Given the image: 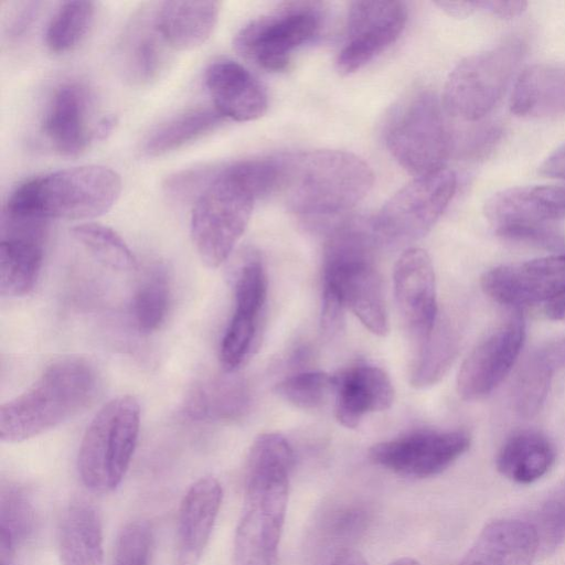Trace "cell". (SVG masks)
<instances>
[{
    "mask_svg": "<svg viewBox=\"0 0 565 565\" xmlns=\"http://www.w3.org/2000/svg\"><path fill=\"white\" fill-rule=\"evenodd\" d=\"M248 401L243 381L233 376L213 377L191 388L184 402V412L193 420H232L244 414Z\"/></svg>",
    "mask_w": 565,
    "mask_h": 565,
    "instance_id": "f1b7e54d",
    "label": "cell"
},
{
    "mask_svg": "<svg viewBox=\"0 0 565 565\" xmlns=\"http://www.w3.org/2000/svg\"><path fill=\"white\" fill-rule=\"evenodd\" d=\"M539 551L530 521L498 520L484 526L460 565H532Z\"/></svg>",
    "mask_w": 565,
    "mask_h": 565,
    "instance_id": "7402d4cb",
    "label": "cell"
},
{
    "mask_svg": "<svg viewBox=\"0 0 565 565\" xmlns=\"http://www.w3.org/2000/svg\"><path fill=\"white\" fill-rule=\"evenodd\" d=\"M458 344L459 338L455 328L448 321L438 319L428 337L419 342L411 369V384L417 388L436 384L456 359Z\"/></svg>",
    "mask_w": 565,
    "mask_h": 565,
    "instance_id": "1f68e13d",
    "label": "cell"
},
{
    "mask_svg": "<svg viewBox=\"0 0 565 565\" xmlns=\"http://www.w3.org/2000/svg\"><path fill=\"white\" fill-rule=\"evenodd\" d=\"M548 318L565 322V292L544 306Z\"/></svg>",
    "mask_w": 565,
    "mask_h": 565,
    "instance_id": "f907efd6",
    "label": "cell"
},
{
    "mask_svg": "<svg viewBox=\"0 0 565 565\" xmlns=\"http://www.w3.org/2000/svg\"><path fill=\"white\" fill-rule=\"evenodd\" d=\"M381 244L369 218H348L329 234L323 249V286L373 334L388 332L382 281L373 259Z\"/></svg>",
    "mask_w": 565,
    "mask_h": 565,
    "instance_id": "5b68a950",
    "label": "cell"
},
{
    "mask_svg": "<svg viewBox=\"0 0 565 565\" xmlns=\"http://www.w3.org/2000/svg\"><path fill=\"white\" fill-rule=\"evenodd\" d=\"M469 446L470 436L463 430L419 429L373 445L369 457L396 475L428 478L446 470Z\"/></svg>",
    "mask_w": 565,
    "mask_h": 565,
    "instance_id": "7c38bea8",
    "label": "cell"
},
{
    "mask_svg": "<svg viewBox=\"0 0 565 565\" xmlns=\"http://www.w3.org/2000/svg\"><path fill=\"white\" fill-rule=\"evenodd\" d=\"M0 565H15L14 563H0Z\"/></svg>",
    "mask_w": 565,
    "mask_h": 565,
    "instance_id": "db71d44e",
    "label": "cell"
},
{
    "mask_svg": "<svg viewBox=\"0 0 565 565\" xmlns=\"http://www.w3.org/2000/svg\"><path fill=\"white\" fill-rule=\"evenodd\" d=\"M61 565H102L103 529L96 509L77 500L63 512L58 526Z\"/></svg>",
    "mask_w": 565,
    "mask_h": 565,
    "instance_id": "d4e9b609",
    "label": "cell"
},
{
    "mask_svg": "<svg viewBox=\"0 0 565 565\" xmlns=\"http://www.w3.org/2000/svg\"><path fill=\"white\" fill-rule=\"evenodd\" d=\"M525 339L520 310L497 326L468 354L457 377V391L465 401H478L492 393L509 375Z\"/></svg>",
    "mask_w": 565,
    "mask_h": 565,
    "instance_id": "5bb4252c",
    "label": "cell"
},
{
    "mask_svg": "<svg viewBox=\"0 0 565 565\" xmlns=\"http://www.w3.org/2000/svg\"><path fill=\"white\" fill-rule=\"evenodd\" d=\"M374 175L360 157L342 150H311L278 157V183L288 209L308 218H328L356 206Z\"/></svg>",
    "mask_w": 565,
    "mask_h": 565,
    "instance_id": "7a4b0ae2",
    "label": "cell"
},
{
    "mask_svg": "<svg viewBox=\"0 0 565 565\" xmlns=\"http://www.w3.org/2000/svg\"><path fill=\"white\" fill-rule=\"evenodd\" d=\"M531 523L536 530L542 553H551L562 545L565 542V489L550 497Z\"/></svg>",
    "mask_w": 565,
    "mask_h": 565,
    "instance_id": "f35d334b",
    "label": "cell"
},
{
    "mask_svg": "<svg viewBox=\"0 0 565 565\" xmlns=\"http://www.w3.org/2000/svg\"><path fill=\"white\" fill-rule=\"evenodd\" d=\"M204 82L214 108L225 119L250 121L267 111L266 89L246 67L235 61L211 63L205 71Z\"/></svg>",
    "mask_w": 565,
    "mask_h": 565,
    "instance_id": "d6986e66",
    "label": "cell"
},
{
    "mask_svg": "<svg viewBox=\"0 0 565 565\" xmlns=\"http://www.w3.org/2000/svg\"><path fill=\"white\" fill-rule=\"evenodd\" d=\"M481 287L491 299L515 310L545 306L565 292V252L494 267L483 274Z\"/></svg>",
    "mask_w": 565,
    "mask_h": 565,
    "instance_id": "9a60e30c",
    "label": "cell"
},
{
    "mask_svg": "<svg viewBox=\"0 0 565 565\" xmlns=\"http://www.w3.org/2000/svg\"><path fill=\"white\" fill-rule=\"evenodd\" d=\"M345 309L342 299L334 290L322 287L320 326L326 337L332 338L341 331Z\"/></svg>",
    "mask_w": 565,
    "mask_h": 565,
    "instance_id": "7bdbcfd3",
    "label": "cell"
},
{
    "mask_svg": "<svg viewBox=\"0 0 565 565\" xmlns=\"http://www.w3.org/2000/svg\"><path fill=\"white\" fill-rule=\"evenodd\" d=\"M294 451L278 433L253 441L245 466V498L233 545L234 565H278Z\"/></svg>",
    "mask_w": 565,
    "mask_h": 565,
    "instance_id": "6da1fadb",
    "label": "cell"
},
{
    "mask_svg": "<svg viewBox=\"0 0 565 565\" xmlns=\"http://www.w3.org/2000/svg\"><path fill=\"white\" fill-rule=\"evenodd\" d=\"M218 14L217 1H164L154 10V23L169 47L191 50L211 36Z\"/></svg>",
    "mask_w": 565,
    "mask_h": 565,
    "instance_id": "cb8c5ba5",
    "label": "cell"
},
{
    "mask_svg": "<svg viewBox=\"0 0 565 565\" xmlns=\"http://www.w3.org/2000/svg\"><path fill=\"white\" fill-rule=\"evenodd\" d=\"M267 298V276L260 258L248 255L237 269L234 282V311L228 326L255 332Z\"/></svg>",
    "mask_w": 565,
    "mask_h": 565,
    "instance_id": "4dcf8cb0",
    "label": "cell"
},
{
    "mask_svg": "<svg viewBox=\"0 0 565 565\" xmlns=\"http://www.w3.org/2000/svg\"><path fill=\"white\" fill-rule=\"evenodd\" d=\"M479 11L501 19H510L520 15L527 7L524 1H478Z\"/></svg>",
    "mask_w": 565,
    "mask_h": 565,
    "instance_id": "f6af8a7d",
    "label": "cell"
},
{
    "mask_svg": "<svg viewBox=\"0 0 565 565\" xmlns=\"http://www.w3.org/2000/svg\"><path fill=\"white\" fill-rule=\"evenodd\" d=\"M34 510L23 489L9 484L0 492V561H12L32 532Z\"/></svg>",
    "mask_w": 565,
    "mask_h": 565,
    "instance_id": "836d02e7",
    "label": "cell"
},
{
    "mask_svg": "<svg viewBox=\"0 0 565 565\" xmlns=\"http://www.w3.org/2000/svg\"><path fill=\"white\" fill-rule=\"evenodd\" d=\"M116 125V118L114 116H105L103 117L95 126H94V140H104L111 134L114 127Z\"/></svg>",
    "mask_w": 565,
    "mask_h": 565,
    "instance_id": "816d5d0a",
    "label": "cell"
},
{
    "mask_svg": "<svg viewBox=\"0 0 565 565\" xmlns=\"http://www.w3.org/2000/svg\"><path fill=\"white\" fill-rule=\"evenodd\" d=\"M334 415L347 428L359 426L370 413L386 411L394 399V388L381 367L358 363L334 375Z\"/></svg>",
    "mask_w": 565,
    "mask_h": 565,
    "instance_id": "ffe728a7",
    "label": "cell"
},
{
    "mask_svg": "<svg viewBox=\"0 0 565 565\" xmlns=\"http://www.w3.org/2000/svg\"><path fill=\"white\" fill-rule=\"evenodd\" d=\"M552 441L536 430H521L511 435L497 456V468L509 480L529 484L545 476L555 462Z\"/></svg>",
    "mask_w": 565,
    "mask_h": 565,
    "instance_id": "4316f807",
    "label": "cell"
},
{
    "mask_svg": "<svg viewBox=\"0 0 565 565\" xmlns=\"http://www.w3.org/2000/svg\"><path fill=\"white\" fill-rule=\"evenodd\" d=\"M543 175L565 180V142L548 154L539 167Z\"/></svg>",
    "mask_w": 565,
    "mask_h": 565,
    "instance_id": "bcb514c9",
    "label": "cell"
},
{
    "mask_svg": "<svg viewBox=\"0 0 565 565\" xmlns=\"http://www.w3.org/2000/svg\"><path fill=\"white\" fill-rule=\"evenodd\" d=\"M554 370L536 351L521 366L516 374L512 398L516 412L532 417L542 408L552 382Z\"/></svg>",
    "mask_w": 565,
    "mask_h": 565,
    "instance_id": "8d00e7d4",
    "label": "cell"
},
{
    "mask_svg": "<svg viewBox=\"0 0 565 565\" xmlns=\"http://www.w3.org/2000/svg\"><path fill=\"white\" fill-rule=\"evenodd\" d=\"M537 352L554 372L565 367V338L546 343Z\"/></svg>",
    "mask_w": 565,
    "mask_h": 565,
    "instance_id": "7dc6e473",
    "label": "cell"
},
{
    "mask_svg": "<svg viewBox=\"0 0 565 565\" xmlns=\"http://www.w3.org/2000/svg\"><path fill=\"white\" fill-rule=\"evenodd\" d=\"M456 186L455 173L445 168L399 189L372 218L380 243H408L424 236L449 205Z\"/></svg>",
    "mask_w": 565,
    "mask_h": 565,
    "instance_id": "8fae6325",
    "label": "cell"
},
{
    "mask_svg": "<svg viewBox=\"0 0 565 565\" xmlns=\"http://www.w3.org/2000/svg\"><path fill=\"white\" fill-rule=\"evenodd\" d=\"M171 300L170 281L163 266L150 268L131 300V316L137 330L149 334L166 321Z\"/></svg>",
    "mask_w": 565,
    "mask_h": 565,
    "instance_id": "d6a6232c",
    "label": "cell"
},
{
    "mask_svg": "<svg viewBox=\"0 0 565 565\" xmlns=\"http://www.w3.org/2000/svg\"><path fill=\"white\" fill-rule=\"evenodd\" d=\"M95 15L92 1H66L53 13L46 31L45 43L55 53L72 50L86 36Z\"/></svg>",
    "mask_w": 565,
    "mask_h": 565,
    "instance_id": "e575fe53",
    "label": "cell"
},
{
    "mask_svg": "<svg viewBox=\"0 0 565 565\" xmlns=\"http://www.w3.org/2000/svg\"><path fill=\"white\" fill-rule=\"evenodd\" d=\"M497 234L511 242L521 243L555 253L565 252V236L550 224L513 225L495 230Z\"/></svg>",
    "mask_w": 565,
    "mask_h": 565,
    "instance_id": "b9f144b4",
    "label": "cell"
},
{
    "mask_svg": "<svg viewBox=\"0 0 565 565\" xmlns=\"http://www.w3.org/2000/svg\"><path fill=\"white\" fill-rule=\"evenodd\" d=\"M166 43L154 23V11L141 14L128 28L121 58L124 72L136 84L157 79L167 62Z\"/></svg>",
    "mask_w": 565,
    "mask_h": 565,
    "instance_id": "83f0119b",
    "label": "cell"
},
{
    "mask_svg": "<svg viewBox=\"0 0 565 565\" xmlns=\"http://www.w3.org/2000/svg\"><path fill=\"white\" fill-rule=\"evenodd\" d=\"M42 262V233L9 231L0 244L1 296L28 295L36 284Z\"/></svg>",
    "mask_w": 565,
    "mask_h": 565,
    "instance_id": "484cf974",
    "label": "cell"
},
{
    "mask_svg": "<svg viewBox=\"0 0 565 565\" xmlns=\"http://www.w3.org/2000/svg\"><path fill=\"white\" fill-rule=\"evenodd\" d=\"M90 97L87 87L66 82L55 88L42 121L44 136L58 153L76 156L94 140L88 126Z\"/></svg>",
    "mask_w": 565,
    "mask_h": 565,
    "instance_id": "44dd1931",
    "label": "cell"
},
{
    "mask_svg": "<svg viewBox=\"0 0 565 565\" xmlns=\"http://www.w3.org/2000/svg\"><path fill=\"white\" fill-rule=\"evenodd\" d=\"M275 392L299 408H317L334 392V375L321 371L300 372L278 382Z\"/></svg>",
    "mask_w": 565,
    "mask_h": 565,
    "instance_id": "74e56055",
    "label": "cell"
},
{
    "mask_svg": "<svg viewBox=\"0 0 565 565\" xmlns=\"http://www.w3.org/2000/svg\"><path fill=\"white\" fill-rule=\"evenodd\" d=\"M97 386L96 370L88 361H53L24 392L1 405V441L21 443L63 424L90 404Z\"/></svg>",
    "mask_w": 565,
    "mask_h": 565,
    "instance_id": "3957f363",
    "label": "cell"
},
{
    "mask_svg": "<svg viewBox=\"0 0 565 565\" xmlns=\"http://www.w3.org/2000/svg\"><path fill=\"white\" fill-rule=\"evenodd\" d=\"M323 12L318 2H285L246 23L234 38L235 50L257 66L285 70L292 54L318 35Z\"/></svg>",
    "mask_w": 565,
    "mask_h": 565,
    "instance_id": "30bf717a",
    "label": "cell"
},
{
    "mask_svg": "<svg viewBox=\"0 0 565 565\" xmlns=\"http://www.w3.org/2000/svg\"><path fill=\"white\" fill-rule=\"evenodd\" d=\"M218 169L215 166H201L178 171L166 179L164 191L174 199L195 202L213 181Z\"/></svg>",
    "mask_w": 565,
    "mask_h": 565,
    "instance_id": "60d3db41",
    "label": "cell"
},
{
    "mask_svg": "<svg viewBox=\"0 0 565 565\" xmlns=\"http://www.w3.org/2000/svg\"><path fill=\"white\" fill-rule=\"evenodd\" d=\"M510 109L527 118L565 116V68L543 63L524 68L513 85Z\"/></svg>",
    "mask_w": 565,
    "mask_h": 565,
    "instance_id": "603a6c76",
    "label": "cell"
},
{
    "mask_svg": "<svg viewBox=\"0 0 565 565\" xmlns=\"http://www.w3.org/2000/svg\"><path fill=\"white\" fill-rule=\"evenodd\" d=\"M257 196L234 164L220 167L195 200L190 233L201 260L211 268L224 263L244 234Z\"/></svg>",
    "mask_w": 565,
    "mask_h": 565,
    "instance_id": "52a82bcc",
    "label": "cell"
},
{
    "mask_svg": "<svg viewBox=\"0 0 565 565\" xmlns=\"http://www.w3.org/2000/svg\"><path fill=\"white\" fill-rule=\"evenodd\" d=\"M384 138L394 159L415 178L445 169L456 145L450 119L428 89L415 90L394 106Z\"/></svg>",
    "mask_w": 565,
    "mask_h": 565,
    "instance_id": "8992f818",
    "label": "cell"
},
{
    "mask_svg": "<svg viewBox=\"0 0 565 565\" xmlns=\"http://www.w3.org/2000/svg\"><path fill=\"white\" fill-rule=\"evenodd\" d=\"M390 565H420V564L414 558L402 557V558L394 561Z\"/></svg>",
    "mask_w": 565,
    "mask_h": 565,
    "instance_id": "f5cc1de1",
    "label": "cell"
},
{
    "mask_svg": "<svg viewBox=\"0 0 565 565\" xmlns=\"http://www.w3.org/2000/svg\"><path fill=\"white\" fill-rule=\"evenodd\" d=\"M151 531L146 522L128 523L117 540L114 565H149Z\"/></svg>",
    "mask_w": 565,
    "mask_h": 565,
    "instance_id": "ab89813d",
    "label": "cell"
},
{
    "mask_svg": "<svg viewBox=\"0 0 565 565\" xmlns=\"http://www.w3.org/2000/svg\"><path fill=\"white\" fill-rule=\"evenodd\" d=\"M406 21L404 2H351L343 44L335 61L339 73L350 75L373 61L399 38Z\"/></svg>",
    "mask_w": 565,
    "mask_h": 565,
    "instance_id": "4fadbf2b",
    "label": "cell"
},
{
    "mask_svg": "<svg viewBox=\"0 0 565 565\" xmlns=\"http://www.w3.org/2000/svg\"><path fill=\"white\" fill-rule=\"evenodd\" d=\"M225 118L215 108H196L177 115L152 130L143 142L150 157L177 150L216 129Z\"/></svg>",
    "mask_w": 565,
    "mask_h": 565,
    "instance_id": "f546056e",
    "label": "cell"
},
{
    "mask_svg": "<svg viewBox=\"0 0 565 565\" xmlns=\"http://www.w3.org/2000/svg\"><path fill=\"white\" fill-rule=\"evenodd\" d=\"M525 52L524 43L510 39L465 57L450 72L440 98L450 120L476 122L501 100Z\"/></svg>",
    "mask_w": 565,
    "mask_h": 565,
    "instance_id": "9c48e42d",
    "label": "cell"
},
{
    "mask_svg": "<svg viewBox=\"0 0 565 565\" xmlns=\"http://www.w3.org/2000/svg\"><path fill=\"white\" fill-rule=\"evenodd\" d=\"M330 565H367L363 555L353 548L337 552Z\"/></svg>",
    "mask_w": 565,
    "mask_h": 565,
    "instance_id": "681fc988",
    "label": "cell"
},
{
    "mask_svg": "<svg viewBox=\"0 0 565 565\" xmlns=\"http://www.w3.org/2000/svg\"><path fill=\"white\" fill-rule=\"evenodd\" d=\"M72 234L103 265L121 271L137 268V259L126 242L111 228L98 223H82Z\"/></svg>",
    "mask_w": 565,
    "mask_h": 565,
    "instance_id": "d590c367",
    "label": "cell"
},
{
    "mask_svg": "<svg viewBox=\"0 0 565 565\" xmlns=\"http://www.w3.org/2000/svg\"><path fill=\"white\" fill-rule=\"evenodd\" d=\"M484 215L495 230L550 224L565 217V183L509 188L491 195Z\"/></svg>",
    "mask_w": 565,
    "mask_h": 565,
    "instance_id": "e0dca14e",
    "label": "cell"
},
{
    "mask_svg": "<svg viewBox=\"0 0 565 565\" xmlns=\"http://www.w3.org/2000/svg\"><path fill=\"white\" fill-rule=\"evenodd\" d=\"M120 192L121 179L115 170L99 164L72 167L20 183L6 212L11 222L89 220L109 211Z\"/></svg>",
    "mask_w": 565,
    "mask_h": 565,
    "instance_id": "277c9868",
    "label": "cell"
},
{
    "mask_svg": "<svg viewBox=\"0 0 565 565\" xmlns=\"http://www.w3.org/2000/svg\"><path fill=\"white\" fill-rule=\"evenodd\" d=\"M38 6V2L24 1L18 3V7H14L13 10L9 12V19L4 26L9 38H18L25 31L36 15Z\"/></svg>",
    "mask_w": 565,
    "mask_h": 565,
    "instance_id": "ee69618b",
    "label": "cell"
},
{
    "mask_svg": "<svg viewBox=\"0 0 565 565\" xmlns=\"http://www.w3.org/2000/svg\"><path fill=\"white\" fill-rule=\"evenodd\" d=\"M394 292L403 320L420 342L438 321L436 279L426 250L407 248L394 268Z\"/></svg>",
    "mask_w": 565,
    "mask_h": 565,
    "instance_id": "2e32d148",
    "label": "cell"
},
{
    "mask_svg": "<svg viewBox=\"0 0 565 565\" xmlns=\"http://www.w3.org/2000/svg\"><path fill=\"white\" fill-rule=\"evenodd\" d=\"M435 4L439 7L447 14L455 18H466L479 11L478 1H436Z\"/></svg>",
    "mask_w": 565,
    "mask_h": 565,
    "instance_id": "c3c4849f",
    "label": "cell"
},
{
    "mask_svg": "<svg viewBox=\"0 0 565 565\" xmlns=\"http://www.w3.org/2000/svg\"><path fill=\"white\" fill-rule=\"evenodd\" d=\"M223 490L213 477L195 481L184 494L178 514L175 565H198L209 543Z\"/></svg>",
    "mask_w": 565,
    "mask_h": 565,
    "instance_id": "ac0fdd59",
    "label": "cell"
},
{
    "mask_svg": "<svg viewBox=\"0 0 565 565\" xmlns=\"http://www.w3.org/2000/svg\"><path fill=\"white\" fill-rule=\"evenodd\" d=\"M140 429V406L131 395L108 401L93 417L81 441L77 468L89 490L104 493L122 481Z\"/></svg>",
    "mask_w": 565,
    "mask_h": 565,
    "instance_id": "ba28073f",
    "label": "cell"
}]
</instances>
